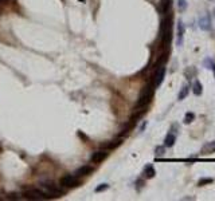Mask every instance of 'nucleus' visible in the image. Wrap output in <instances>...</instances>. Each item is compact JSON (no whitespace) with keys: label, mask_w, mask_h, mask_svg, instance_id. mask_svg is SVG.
Segmentation results:
<instances>
[{"label":"nucleus","mask_w":215,"mask_h":201,"mask_svg":"<svg viewBox=\"0 0 215 201\" xmlns=\"http://www.w3.org/2000/svg\"><path fill=\"white\" fill-rule=\"evenodd\" d=\"M61 185L65 188H73V186L79 185V180L76 174H67V176H65V177H62Z\"/></svg>","instance_id":"obj_6"},{"label":"nucleus","mask_w":215,"mask_h":201,"mask_svg":"<svg viewBox=\"0 0 215 201\" xmlns=\"http://www.w3.org/2000/svg\"><path fill=\"white\" fill-rule=\"evenodd\" d=\"M155 174H156V172H155V168L152 165H147L143 170V177L144 178H153Z\"/></svg>","instance_id":"obj_13"},{"label":"nucleus","mask_w":215,"mask_h":201,"mask_svg":"<svg viewBox=\"0 0 215 201\" xmlns=\"http://www.w3.org/2000/svg\"><path fill=\"white\" fill-rule=\"evenodd\" d=\"M176 142V134H173V133H168L166 135V138H164V146L166 148H172L173 145H175Z\"/></svg>","instance_id":"obj_11"},{"label":"nucleus","mask_w":215,"mask_h":201,"mask_svg":"<svg viewBox=\"0 0 215 201\" xmlns=\"http://www.w3.org/2000/svg\"><path fill=\"white\" fill-rule=\"evenodd\" d=\"M7 2V0H0V12H2V8H3V4Z\"/></svg>","instance_id":"obj_23"},{"label":"nucleus","mask_w":215,"mask_h":201,"mask_svg":"<svg viewBox=\"0 0 215 201\" xmlns=\"http://www.w3.org/2000/svg\"><path fill=\"white\" fill-rule=\"evenodd\" d=\"M123 144V138H117V140H113V141H110V142H108V144H105L104 146V149H116L117 146H120V145Z\"/></svg>","instance_id":"obj_15"},{"label":"nucleus","mask_w":215,"mask_h":201,"mask_svg":"<svg viewBox=\"0 0 215 201\" xmlns=\"http://www.w3.org/2000/svg\"><path fill=\"white\" fill-rule=\"evenodd\" d=\"M164 76H166V66H161V67H157V69H155L153 76H152V80H151V82L153 83L155 89H157L159 86L163 83Z\"/></svg>","instance_id":"obj_4"},{"label":"nucleus","mask_w":215,"mask_h":201,"mask_svg":"<svg viewBox=\"0 0 215 201\" xmlns=\"http://www.w3.org/2000/svg\"><path fill=\"white\" fill-rule=\"evenodd\" d=\"M188 92H190V85H184L182 89H180V91H179V95H177V101H183L184 98L188 95Z\"/></svg>","instance_id":"obj_16"},{"label":"nucleus","mask_w":215,"mask_h":201,"mask_svg":"<svg viewBox=\"0 0 215 201\" xmlns=\"http://www.w3.org/2000/svg\"><path fill=\"white\" fill-rule=\"evenodd\" d=\"M159 10L163 15L166 14H170V10H171V0H161L160 5H159Z\"/></svg>","instance_id":"obj_12"},{"label":"nucleus","mask_w":215,"mask_h":201,"mask_svg":"<svg viewBox=\"0 0 215 201\" xmlns=\"http://www.w3.org/2000/svg\"><path fill=\"white\" fill-rule=\"evenodd\" d=\"M108 188H109V185H108V184H99V185H98L97 188H96L94 190L97 192V193H99V192H104V190H106Z\"/></svg>","instance_id":"obj_22"},{"label":"nucleus","mask_w":215,"mask_h":201,"mask_svg":"<svg viewBox=\"0 0 215 201\" xmlns=\"http://www.w3.org/2000/svg\"><path fill=\"white\" fill-rule=\"evenodd\" d=\"M166 154V146H157L155 149V156L156 157H163Z\"/></svg>","instance_id":"obj_19"},{"label":"nucleus","mask_w":215,"mask_h":201,"mask_svg":"<svg viewBox=\"0 0 215 201\" xmlns=\"http://www.w3.org/2000/svg\"><path fill=\"white\" fill-rule=\"evenodd\" d=\"M40 189H42V192L47 197H59L63 194V190L54 184H42L40 185Z\"/></svg>","instance_id":"obj_3"},{"label":"nucleus","mask_w":215,"mask_h":201,"mask_svg":"<svg viewBox=\"0 0 215 201\" xmlns=\"http://www.w3.org/2000/svg\"><path fill=\"white\" fill-rule=\"evenodd\" d=\"M160 40H161V48L164 51H170V46L172 42V15L171 12L167 18L161 20L160 24Z\"/></svg>","instance_id":"obj_1"},{"label":"nucleus","mask_w":215,"mask_h":201,"mask_svg":"<svg viewBox=\"0 0 215 201\" xmlns=\"http://www.w3.org/2000/svg\"><path fill=\"white\" fill-rule=\"evenodd\" d=\"M215 153V141L207 142L203 148H202V154H211Z\"/></svg>","instance_id":"obj_14"},{"label":"nucleus","mask_w":215,"mask_h":201,"mask_svg":"<svg viewBox=\"0 0 215 201\" xmlns=\"http://www.w3.org/2000/svg\"><path fill=\"white\" fill-rule=\"evenodd\" d=\"M195 119V114L194 113H186V115H184V123L186 125H188V123H191L192 121Z\"/></svg>","instance_id":"obj_18"},{"label":"nucleus","mask_w":215,"mask_h":201,"mask_svg":"<svg viewBox=\"0 0 215 201\" xmlns=\"http://www.w3.org/2000/svg\"><path fill=\"white\" fill-rule=\"evenodd\" d=\"M184 31H186V27L183 24V21H179L177 24V38H176V43L179 47L183 46V40H184Z\"/></svg>","instance_id":"obj_8"},{"label":"nucleus","mask_w":215,"mask_h":201,"mask_svg":"<svg viewBox=\"0 0 215 201\" xmlns=\"http://www.w3.org/2000/svg\"><path fill=\"white\" fill-rule=\"evenodd\" d=\"M94 169H93V166H90V165H83V166H81V168H78L76 172H74V174L77 176V177H83V176H88L90 174Z\"/></svg>","instance_id":"obj_10"},{"label":"nucleus","mask_w":215,"mask_h":201,"mask_svg":"<svg viewBox=\"0 0 215 201\" xmlns=\"http://www.w3.org/2000/svg\"><path fill=\"white\" fill-rule=\"evenodd\" d=\"M153 94H155V86L152 82H149L148 85L143 89L141 94H140V97H139V101H137V103L135 106V110H145L147 109L149 102L153 98Z\"/></svg>","instance_id":"obj_2"},{"label":"nucleus","mask_w":215,"mask_h":201,"mask_svg":"<svg viewBox=\"0 0 215 201\" xmlns=\"http://www.w3.org/2000/svg\"><path fill=\"white\" fill-rule=\"evenodd\" d=\"M177 8L180 12H184L187 8V0H177Z\"/></svg>","instance_id":"obj_20"},{"label":"nucleus","mask_w":215,"mask_h":201,"mask_svg":"<svg viewBox=\"0 0 215 201\" xmlns=\"http://www.w3.org/2000/svg\"><path fill=\"white\" fill-rule=\"evenodd\" d=\"M199 27H200V30H203V31H210L211 30V20H210L208 14H206L202 18H199Z\"/></svg>","instance_id":"obj_7"},{"label":"nucleus","mask_w":215,"mask_h":201,"mask_svg":"<svg viewBox=\"0 0 215 201\" xmlns=\"http://www.w3.org/2000/svg\"><path fill=\"white\" fill-rule=\"evenodd\" d=\"M211 69L214 70V74H215V63H213V67H211Z\"/></svg>","instance_id":"obj_24"},{"label":"nucleus","mask_w":215,"mask_h":201,"mask_svg":"<svg viewBox=\"0 0 215 201\" xmlns=\"http://www.w3.org/2000/svg\"><path fill=\"white\" fill-rule=\"evenodd\" d=\"M24 197L29 199V200H36V201L49 199V197L39 189H29V190H26V192H24Z\"/></svg>","instance_id":"obj_5"},{"label":"nucleus","mask_w":215,"mask_h":201,"mask_svg":"<svg viewBox=\"0 0 215 201\" xmlns=\"http://www.w3.org/2000/svg\"><path fill=\"white\" fill-rule=\"evenodd\" d=\"M211 182H214V180H213V178H210V177H207V178H200V180L198 181V185H199V186H203V185L211 184Z\"/></svg>","instance_id":"obj_21"},{"label":"nucleus","mask_w":215,"mask_h":201,"mask_svg":"<svg viewBox=\"0 0 215 201\" xmlns=\"http://www.w3.org/2000/svg\"><path fill=\"white\" fill-rule=\"evenodd\" d=\"M214 12H215V11H214Z\"/></svg>","instance_id":"obj_25"},{"label":"nucleus","mask_w":215,"mask_h":201,"mask_svg":"<svg viewBox=\"0 0 215 201\" xmlns=\"http://www.w3.org/2000/svg\"><path fill=\"white\" fill-rule=\"evenodd\" d=\"M192 91H194L195 95H200L203 92V87H202V83L199 80H195L194 85H192Z\"/></svg>","instance_id":"obj_17"},{"label":"nucleus","mask_w":215,"mask_h":201,"mask_svg":"<svg viewBox=\"0 0 215 201\" xmlns=\"http://www.w3.org/2000/svg\"><path fill=\"white\" fill-rule=\"evenodd\" d=\"M106 157H108V151L106 150H98V151H96V153H93L92 162L99 164V162H102V161L106 158Z\"/></svg>","instance_id":"obj_9"}]
</instances>
